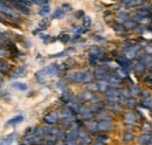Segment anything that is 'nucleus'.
<instances>
[{
    "label": "nucleus",
    "mask_w": 152,
    "mask_h": 145,
    "mask_svg": "<svg viewBox=\"0 0 152 145\" xmlns=\"http://www.w3.org/2000/svg\"><path fill=\"white\" fill-rule=\"evenodd\" d=\"M95 77L99 81V80H108L111 75H110V69L109 67L107 66H101V67H97L95 70Z\"/></svg>",
    "instance_id": "nucleus-1"
},
{
    "label": "nucleus",
    "mask_w": 152,
    "mask_h": 145,
    "mask_svg": "<svg viewBox=\"0 0 152 145\" xmlns=\"http://www.w3.org/2000/svg\"><path fill=\"white\" fill-rule=\"evenodd\" d=\"M58 122H60V117H58L57 112H55V111H52V112L47 114V115L43 117V123L47 124V125H49V127L56 125Z\"/></svg>",
    "instance_id": "nucleus-2"
},
{
    "label": "nucleus",
    "mask_w": 152,
    "mask_h": 145,
    "mask_svg": "<svg viewBox=\"0 0 152 145\" xmlns=\"http://www.w3.org/2000/svg\"><path fill=\"white\" fill-rule=\"evenodd\" d=\"M77 142L81 145L91 144V137H90V135L88 133V131H86V130H83V129H80V131H78V137H77Z\"/></svg>",
    "instance_id": "nucleus-3"
},
{
    "label": "nucleus",
    "mask_w": 152,
    "mask_h": 145,
    "mask_svg": "<svg viewBox=\"0 0 152 145\" xmlns=\"http://www.w3.org/2000/svg\"><path fill=\"white\" fill-rule=\"evenodd\" d=\"M0 13H2V14H5V15H7V17H11V18L15 19L17 20V15H15V12H14V8H12V7H10L6 2H4V1H0Z\"/></svg>",
    "instance_id": "nucleus-4"
},
{
    "label": "nucleus",
    "mask_w": 152,
    "mask_h": 145,
    "mask_svg": "<svg viewBox=\"0 0 152 145\" xmlns=\"http://www.w3.org/2000/svg\"><path fill=\"white\" fill-rule=\"evenodd\" d=\"M117 62H118V64L121 66V68H123V69H125V70L133 69L132 61H131L130 59H126L125 56H119V57H117Z\"/></svg>",
    "instance_id": "nucleus-5"
},
{
    "label": "nucleus",
    "mask_w": 152,
    "mask_h": 145,
    "mask_svg": "<svg viewBox=\"0 0 152 145\" xmlns=\"http://www.w3.org/2000/svg\"><path fill=\"white\" fill-rule=\"evenodd\" d=\"M97 127H98V131L101 132H109V131H113L114 124L111 121H99L97 122Z\"/></svg>",
    "instance_id": "nucleus-6"
},
{
    "label": "nucleus",
    "mask_w": 152,
    "mask_h": 145,
    "mask_svg": "<svg viewBox=\"0 0 152 145\" xmlns=\"http://www.w3.org/2000/svg\"><path fill=\"white\" fill-rule=\"evenodd\" d=\"M67 81L70 82V83H76V84L80 83V84H82L83 83V72H73V74L68 75Z\"/></svg>",
    "instance_id": "nucleus-7"
},
{
    "label": "nucleus",
    "mask_w": 152,
    "mask_h": 145,
    "mask_svg": "<svg viewBox=\"0 0 152 145\" xmlns=\"http://www.w3.org/2000/svg\"><path fill=\"white\" fill-rule=\"evenodd\" d=\"M80 114H81L83 121H89V122H91V121L95 118V115L91 112L90 108H88V107H81Z\"/></svg>",
    "instance_id": "nucleus-8"
},
{
    "label": "nucleus",
    "mask_w": 152,
    "mask_h": 145,
    "mask_svg": "<svg viewBox=\"0 0 152 145\" xmlns=\"http://www.w3.org/2000/svg\"><path fill=\"white\" fill-rule=\"evenodd\" d=\"M35 77H37V80H38L39 82H41V83L46 82V81H47V78L49 77V74H48V69H47V67H45V68L40 69L39 72H37Z\"/></svg>",
    "instance_id": "nucleus-9"
},
{
    "label": "nucleus",
    "mask_w": 152,
    "mask_h": 145,
    "mask_svg": "<svg viewBox=\"0 0 152 145\" xmlns=\"http://www.w3.org/2000/svg\"><path fill=\"white\" fill-rule=\"evenodd\" d=\"M108 83H109V87L111 89H118L122 84V80L118 78L116 75H111L109 78H108Z\"/></svg>",
    "instance_id": "nucleus-10"
},
{
    "label": "nucleus",
    "mask_w": 152,
    "mask_h": 145,
    "mask_svg": "<svg viewBox=\"0 0 152 145\" xmlns=\"http://www.w3.org/2000/svg\"><path fill=\"white\" fill-rule=\"evenodd\" d=\"M137 115L132 112V111H128L125 112L124 115V121H125V124H131V125H134L136 122H137Z\"/></svg>",
    "instance_id": "nucleus-11"
},
{
    "label": "nucleus",
    "mask_w": 152,
    "mask_h": 145,
    "mask_svg": "<svg viewBox=\"0 0 152 145\" xmlns=\"http://www.w3.org/2000/svg\"><path fill=\"white\" fill-rule=\"evenodd\" d=\"M72 100H73V94H72V91L68 90V89L63 90L61 97H60V101H61L63 104H69V103L72 102Z\"/></svg>",
    "instance_id": "nucleus-12"
},
{
    "label": "nucleus",
    "mask_w": 152,
    "mask_h": 145,
    "mask_svg": "<svg viewBox=\"0 0 152 145\" xmlns=\"http://www.w3.org/2000/svg\"><path fill=\"white\" fill-rule=\"evenodd\" d=\"M95 80V74L91 70H84L83 72V83L82 84H90Z\"/></svg>",
    "instance_id": "nucleus-13"
},
{
    "label": "nucleus",
    "mask_w": 152,
    "mask_h": 145,
    "mask_svg": "<svg viewBox=\"0 0 152 145\" xmlns=\"http://www.w3.org/2000/svg\"><path fill=\"white\" fill-rule=\"evenodd\" d=\"M96 84H97V90L99 91V92L105 94L107 91L110 89L109 83H108V80H99V81H97Z\"/></svg>",
    "instance_id": "nucleus-14"
},
{
    "label": "nucleus",
    "mask_w": 152,
    "mask_h": 145,
    "mask_svg": "<svg viewBox=\"0 0 152 145\" xmlns=\"http://www.w3.org/2000/svg\"><path fill=\"white\" fill-rule=\"evenodd\" d=\"M133 70L136 72V75L137 76H140V75H143L145 70H146V66L143 63V62H140V61H138L136 64H133Z\"/></svg>",
    "instance_id": "nucleus-15"
},
{
    "label": "nucleus",
    "mask_w": 152,
    "mask_h": 145,
    "mask_svg": "<svg viewBox=\"0 0 152 145\" xmlns=\"http://www.w3.org/2000/svg\"><path fill=\"white\" fill-rule=\"evenodd\" d=\"M139 143L140 145H148L149 143L152 142V133H143L140 137H139Z\"/></svg>",
    "instance_id": "nucleus-16"
},
{
    "label": "nucleus",
    "mask_w": 152,
    "mask_h": 145,
    "mask_svg": "<svg viewBox=\"0 0 152 145\" xmlns=\"http://www.w3.org/2000/svg\"><path fill=\"white\" fill-rule=\"evenodd\" d=\"M17 133H11V135H8L7 137H5L1 142H0V145H11L14 141H15V138H17Z\"/></svg>",
    "instance_id": "nucleus-17"
},
{
    "label": "nucleus",
    "mask_w": 152,
    "mask_h": 145,
    "mask_svg": "<svg viewBox=\"0 0 152 145\" xmlns=\"http://www.w3.org/2000/svg\"><path fill=\"white\" fill-rule=\"evenodd\" d=\"M13 5H15V6H18V10H19L20 12H22L23 14H29V8L26 6V5H23L22 4V1H13L12 2Z\"/></svg>",
    "instance_id": "nucleus-18"
},
{
    "label": "nucleus",
    "mask_w": 152,
    "mask_h": 145,
    "mask_svg": "<svg viewBox=\"0 0 152 145\" xmlns=\"http://www.w3.org/2000/svg\"><path fill=\"white\" fill-rule=\"evenodd\" d=\"M75 114L73 112V110L69 108V107H66V108L62 110V117L64 119H68V118H74Z\"/></svg>",
    "instance_id": "nucleus-19"
},
{
    "label": "nucleus",
    "mask_w": 152,
    "mask_h": 145,
    "mask_svg": "<svg viewBox=\"0 0 152 145\" xmlns=\"http://www.w3.org/2000/svg\"><path fill=\"white\" fill-rule=\"evenodd\" d=\"M75 66H76V61L74 59H68L64 63H62L63 70H64V69H72V68H74Z\"/></svg>",
    "instance_id": "nucleus-20"
},
{
    "label": "nucleus",
    "mask_w": 152,
    "mask_h": 145,
    "mask_svg": "<svg viewBox=\"0 0 152 145\" xmlns=\"http://www.w3.org/2000/svg\"><path fill=\"white\" fill-rule=\"evenodd\" d=\"M23 121V116H15L14 118H12V119H10L8 122H6V125H17V124H19Z\"/></svg>",
    "instance_id": "nucleus-21"
},
{
    "label": "nucleus",
    "mask_w": 152,
    "mask_h": 145,
    "mask_svg": "<svg viewBox=\"0 0 152 145\" xmlns=\"http://www.w3.org/2000/svg\"><path fill=\"white\" fill-rule=\"evenodd\" d=\"M114 75H116V76H117L118 78H121V80H124V78H128V77H129L128 70H125V69H123V68L117 69V70H116V74H114Z\"/></svg>",
    "instance_id": "nucleus-22"
},
{
    "label": "nucleus",
    "mask_w": 152,
    "mask_h": 145,
    "mask_svg": "<svg viewBox=\"0 0 152 145\" xmlns=\"http://www.w3.org/2000/svg\"><path fill=\"white\" fill-rule=\"evenodd\" d=\"M137 101L133 98V97H129V98H126L125 100V105L128 107L129 109H134L137 108Z\"/></svg>",
    "instance_id": "nucleus-23"
},
{
    "label": "nucleus",
    "mask_w": 152,
    "mask_h": 145,
    "mask_svg": "<svg viewBox=\"0 0 152 145\" xmlns=\"http://www.w3.org/2000/svg\"><path fill=\"white\" fill-rule=\"evenodd\" d=\"M124 27H125V29H134V28L138 27V25H137L136 21H133L132 19H129L126 22H124Z\"/></svg>",
    "instance_id": "nucleus-24"
},
{
    "label": "nucleus",
    "mask_w": 152,
    "mask_h": 145,
    "mask_svg": "<svg viewBox=\"0 0 152 145\" xmlns=\"http://www.w3.org/2000/svg\"><path fill=\"white\" fill-rule=\"evenodd\" d=\"M133 139H134V135H133L132 132H129V131L124 132V135H123V142L130 143V142H132Z\"/></svg>",
    "instance_id": "nucleus-25"
},
{
    "label": "nucleus",
    "mask_w": 152,
    "mask_h": 145,
    "mask_svg": "<svg viewBox=\"0 0 152 145\" xmlns=\"http://www.w3.org/2000/svg\"><path fill=\"white\" fill-rule=\"evenodd\" d=\"M129 91H130V95H133V96H136V95H140V88L138 87V86H136V84H131L130 86V88H129Z\"/></svg>",
    "instance_id": "nucleus-26"
},
{
    "label": "nucleus",
    "mask_w": 152,
    "mask_h": 145,
    "mask_svg": "<svg viewBox=\"0 0 152 145\" xmlns=\"http://www.w3.org/2000/svg\"><path fill=\"white\" fill-rule=\"evenodd\" d=\"M140 105H142L143 108L149 109V110H152V100H151V98L143 100V101H142V103H140Z\"/></svg>",
    "instance_id": "nucleus-27"
},
{
    "label": "nucleus",
    "mask_w": 152,
    "mask_h": 145,
    "mask_svg": "<svg viewBox=\"0 0 152 145\" xmlns=\"http://www.w3.org/2000/svg\"><path fill=\"white\" fill-rule=\"evenodd\" d=\"M64 14H66V13H64V12L62 11V8L60 7V8H57L56 11L53 13L52 18H53V19H62L63 17H64Z\"/></svg>",
    "instance_id": "nucleus-28"
},
{
    "label": "nucleus",
    "mask_w": 152,
    "mask_h": 145,
    "mask_svg": "<svg viewBox=\"0 0 152 145\" xmlns=\"http://www.w3.org/2000/svg\"><path fill=\"white\" fill-rule=\"evenodd\" d=\"M88 129H89V131H90V132H93V133H97V131H98L97 122H96V121H91V122L88 124Z\"/></svg>",
    "instance_id": "nucleus-29"
},
{
    "label": "nucleus",
    "mask_w": 152,
    "mask_h": 145,
    "mask_svg": "<svg viewBox=\"0 0 152 145\" xmlns=\"http://www.w3.org/2000/svg\"><path fill=\"white\" fill-rule=\"evenodd\" d=\"M142 130L144 131V133H151L152 132V124L149 122H144L142 125Z\"/></svg>",
    "instance_id": "nucleus-30"
},
{
    "label": "nucleus",
    "mask_w": 152,
    "mask_h": 145,
    "mask_svg": "<svg viewBox=\"0 0 152 145\" xmlns=\"http://www.w3.org/2000/svg\"><path fill=\"white\" fill-rule=\"evenodd\" d=\"M108 108H109V110H110V111H113V112H115V114H121V107H119V104L109 103Z\"/></svg>",
    "instance_id": "nucleus-31"
},
{
    "label": "nucleus",
    "mask_w": 152,
    "mask_h": 145,
    "mask_svg": "<svg viewBox=\"0 0 152 145\" xmlns=\"http://www.w3.org/2000/svg\"><path fill=\"white\" fill-rule=\"evenodd\" d=\"M89 63L93 67H97L98 63H99V60H98V57L95 56V55H89Z\"/></svg>",
    "instance_id": "nucleus-32"
},
{
    "label": "nucleus",
    "mask_w": 152,
    "mask_h": 145,
    "mask_svg": "<svg viewBox=\"0 0 152 145\" xmlns=\"http://www.w3.org/2000/svg\"><path fill=\"white\" fill-rule=\"evenodd\" d=\"M13 88H15V89H18V90H27V84H25V83H21V82H15V83H13Z\"/></svg>",
    "instance_id": "nucleus-33"
},
{
    "label": "nucleus",
    "mask_w": 152,
    "mask_h": 145,
    "mask_svg": "<svg viewBox=\"0 0 152 145\" xmlns=\"http://www.w3.org/2000/svg\"><path fill=\"white\" fill-rule=\"evenodd\" d=\"M49 12H50V7H49V5H45V6H42L41 10L39 11V14L43 17V15H47Z\"/></svg>",
    "instance_id": "nucleus-34"
},
{
    "label": "nucleus",
    "mask_w": 152,
    "mask_h": 145,
    "mask_svg": "<svg viewBox=\"0 0 152 145\" xmlns=\"http://www.w3.org/2000/svg\"><path fill=\"white\" fill-rule=\"evenodd\" d=\"M118 19H119L121 21H123V22H126V21L129 20V14H128L125 11H121V12L118 13Z\"/></svg>",
    "instance_id": "nucleus-35"
},
{
    "label": "nucleus",
    "mask_w": 152,
    "mask_h": 145,
    "mask_svg": "<svg viewBox=\"0 0 152 145\" xmlns=\"http://www.w3.org/2000/svg\"><path fill=\"white\" fill-rule=\"evenodd\" d=\"M26 70V67H20L17 72L13 74V78H18V77H21L23 75V72Z\"/></svg>",
    "instance_id": "nucleus-36"
},
{
    "label": "nucleus",
    "mask_w": 152,
    "mask_h": 145,
    "mask_svg": "<svg viewBox=\"0 0 152 145\" xmlns=\"http://www.w3.org/2000/svg\"><path fill=\"white\" fill-rule=\"evenodd\" d=\"M91 26V19L89 17H83V27L84 29H88Z\"/></svg>",
    "instance_id": "nucleus-37"
},
{
    "label": "nucleus",
    "mask_w": 152,
    "mask_h": 145,
    "mask_svg": "<svg viewBox=\"0 0 152 145\" xmlns=\"http://www.w3.org/2000/svg\"><path fill=\"white\" fill-rule=\"evenodd\" d=\"M114 29L116 31V32H119V33L125 32V27H124V25H122V23H115Z\"/></svg>",
    "instance_id": "nucleus-38"
},
{
    "label": "nucleus",
    "mask_w": 152,
    "mask_h": 145,
    "mask_svg": "<svg viewBox=\"0 0 152 145\" xmlns=\"http://www.w3.org/2000/svg\"><path fill=\"white\" fill-rule=\"evenodd\" d=\"M74 49L73 48H70V49H67V51H64V52H61V53H58V54H55V55H50V57H62V56H66L67 54H69L70 52H73Z\"/></svg>",
    "instance_id": "nucleus-39"
},
{
    "label": "nucleus",
    "mask_w": 152,
    "mask_h": 145,
    "mask_svg": "<svg viewBox=\"0 0 152 145\" xmlns=\"http://www.w3.org/2000/svg\"><path fill=\"white\" fill-rule=\"evenodd\" d=\"M58 40H60L61 42H63V43H67V42H69L72 39H70V36L68 35V34H62V35L58 36Z\"/></svg>",
    "instance_id": "nucleus-40"
},
{
    "label": "nucleus",
    "mask_w": 152,
    "mask_h": 145,
    "mask_svg": "<svg viewBox=\"0 0 152 145\" xmlns=\"http://www.w3.org/2000/svg\"><path fill=\"white\" fill-rule=\"evenodd\" d=\"M0 72H8V64L6 62H4L2 60H0Z\"/></svg>",
    "instance_id": "nucleus-41"
},
{
    "label": "nucleus",
    "mask_w": 152,
    "mask_h": 145,
    "mask_svg": "<svg viewBox=\"0 0 152 145\" xmlns=\"http://www.w3.org/2000/svg\"><path fill=\"white\" fill-rule=\"evenodd\" d=\"M133 31H134V33H136V34L142 35V34L145 32V26H138V27H137V28H134Z\"/></svg>",
    "instance_id": "nucleus-42"
},
{
    "label": "nucleus",
    "mask_w": 152,
    "mask_h": 145,
    "mask_svg": "<svg viewBox=\"0 0 152 145\" xmlns=\"http://www.w3.org/2000/svg\"><path fill=\"white\" fill-rule=\"evenodd\" d=\"M97 141L101 142V143H105L108 141V136H105V135H97Z\"/></svg>",
    "instance_id": "nucleus-43"
},
{
    "label": "nucleus",
    "mask_w": 152,
    "mask_h": 145,
    "mask_svg": "<svg viewBox=\"0 0 152 145\" xmlns=\"http://www.w3.org/2000/svg\"><path fill=\"white\" fill-rule=\"evenodd\" d=\"M61 8H62V11H63L64 13H67V12H69V11L72 10V6L68 5V4H63V5L61 6Z\"/></svg>",
    "instance_id": "nucleus-44"
},
{
    "label": "nucleus",
    "mask_w": 152,
    "mask_h": 145,
    "mask_svg": "<svg viewBox=\"0 0 152 145\" xmlns=\"http://www.w3.org/2000/svg\"><path fill=\"white\" fill-rule=\"evenodd\" d=\"M140 96H142V98H143V100L151 98V95H150V92H149V91H142V92H140Z\"/></svg>",
    "instance_id": "nucleus-45"
},
{
    "label": "nucleus",
    "mask_w": 152,
    "mask_h": 145,
    "mask_svg": "<svg viewBox=\"0 0 152 145\" xmlns=\"http://www.w3.org/2000/svg\"><path fill=\"white\" fill-rule=\"evenodd\" d=\"M144 83H145V84H152V80L149 75L144 77Z\"/></svg>",
    "instance_id": "nucleus-46"
},
{
    "label": "nucleus",
    "mask_w": 152,
    "mask_h": 145,
    "mask_svg": "<svg viewBox=\"0 0 152 145\" xmlns=\"http://www.w3.org/2000/svg\"><path fill=\"white\" fill-rule=\"evenodd\" d=\"M84 15V13H83V11H78V12H76L75 13V18L76 19H81L82 17Z\"/></svg>",
    "instance_id": "nucleus-47"
},
{
    "label": "nucleus",
    "mask_w": 152,
    "mask_h": 145,
    "mask_svg": "<svg viewBox=\"0 0 152 145\" xmlns=\"http://www.w3.org/2000/svg\"><path fill=\"white\" fill-rule=\"evenodd\" d=\"M94 145H105V143H101V142H98V141H96Z\"/></svg>",
    "instance_id": "nucleus-48"
},
{
    "label": "nucleus",
    "mask_w": 152,
    "mask_h": 145,
    "mask_svg": "<svg viewBox=\"0 0 152 145\" xmlns=\"http://www.w3.org/2000/svg\"><path fill=\"white\" fill-rule=\"evenodd\" d=\"M95 40L96 41H104L105 39H104V37H95Z\"/></svg>",
    "instance_id": "nucleus-49"
},
{
    "label": "nucleus",
    "mask_w": 152,
    "mask_h": 145,
    "mask_svg": "<svg viewBox=\"0 0 152 145\" xmlns=\"http://www.w3.org/2000/svg\"><path fill=\"white\" fill-rule=\"evenodd\" d=\"M149 76H150V77H151V80H152V72H151V74H149Z\"/></svg>",
    "instance_id": "nucleus-50"
},
{
    "label": "nucleus",
    "mask_w": 152,
    "mask_h": 145,
    "mask_svg": "<svg viewBox=\"0 0 152 145\" xmlns=\"http://www.w3.org/2000/svg\"><path fill=\"white\" fill-rule=\"evenodd\" d=\"M148 145H152V142H151V143H149V144H148Z\"/></svg>",
    "instance_id": "nucleus-51"
},
{
    "label": "nucleus",
    "mask_w": 152,
    "mask_h": 145,
    "mask_svg": "<svg viewBox=\"0 0 152 145\" xmlns=\"http://www.w3.org/2000/svg\"><path fill=\"white\" fill-rule=\"evenodd\" d=\"M19 145H25V144H19Z\"/></svg>",
    "instance_id": "nucleus-52"
},
{
    "label": "nucleus",
    "mask_w": 152,
    "mask_h": 145,
    "mask_svg": "<svg viewBox=\"0 0 152 145\" xmlns=\"http://www.w3.org/2000/svg\"><path fill=\"white\" fill-rule=\"evenodd\" d=\"M77 145H78V144H77Z\"/></svg>",
    "instance_id": "nucleus-53"
}]
</instances>
